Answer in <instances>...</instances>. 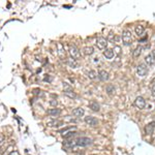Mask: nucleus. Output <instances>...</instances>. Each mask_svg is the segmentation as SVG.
Returning <instances> with one entry per match:
<instances>
[{
	"label": "nucleus",
	"instance_id": "obj_1",
	"mask_svg": "<svg viewBox=\"0 0 155 155\" xmlns=\"http://www.w3.org/2000/svg\"><path fill=\"white\" fill-rule=\"evenodd\" d=\"M122 41L124 46H130L132 44V34L130 30L125 29L122 32Z\"/></svg>",
	"mask_w": 155,
	"mask_h": 155
},
{
	"label": "nucleus",
	"instance_id": "obj_2",
	"mask_svg": "<svg viewBox=\"0 0 155 155\" xmlns=\"http://www.w3.org/2000/svg\"><path fill=\"white\" fill-rule=\"evenodd\" d=\"M68 52H69L71 58L77 60V61H78L79 59H81V53H80V50L78 49L76 46H69V50H68Z\"/></svg>",
	"mask_w": 155,
	"mask_h": 155
},
{
	"label": "nucleus",
	"instance_id": "obj_3",
	"mask_svg": "<svg viewBox=\"0 0 155 155\" xmlns=\"http://www.w3.org/2000/svg\"><path fill=\"white\" fill-rule=\"evenodd\" d=\"M91 144H92V140L87 138V136H82V138L77 140V145L81 146V147H87Z\"/></svg>",
	"mask_w": 155,
	"mask_h": 155
},
{
	"label": "nucleus",
	"instance_id": "obj_4",
	"mask_svg": "<svg viewBox=\"0 0 155 155\" xmlns=\"http://www.w3.org/2000/svg\"><path fill=\"white\" fill-rule=\"evenodd\" d=\"M148 71H149L148 66L146 65V64H144V63L139 64L138 67H136V74H138V76H140V77H145L148 74Z\"/></svg>",
	"mask_w": 155,
	"mask_h": 155
},
{
	"label": "nucleus",
	"instance_id": "obj_5",
	"mask_svg": "<svg viewBox=\"0 0 155 155\" xmlns=\"http://www.w3.org/2000/svg\"><path fill=\"white\" fill-rule=\"evenodd\" d=\"M134 106L139 110L145 109V106H146V100H145L142 96H138V97L136 98V100H134Z\"/></svg>",
	"mask_w": 155,
	"mask_h": 155
},
{
	"label": "nucleus",
	"instance_id": "obj_6",
	"mask_svg": "<svg viewBox=\"0 0 155 155\" xmlns=\"http://www.w3.org/2000/svg\"><path fill=\"white\" fill-rule=\"evenodd\" d=\"M96 46L98 49L100 50H106V46H108V39H106L104 37H98L96 41Z\"/></svg>",
	"mask_w": 155,
	"mask_h": 155
},
{
	"label": "nucleus",
	"instance_id": "obj_7",
	"mask_svg": "<svg viewBox=\"0 0 155 155\" xmlns=\"http://www.w3.org/2000/svg\"><path fill=\"white\" fill-rule=\"evenodd\" d=\"M85 122L87 123L88 125L94 127L98 124V120L93 116H88V117H85Z\"/></svg>",
	"mask_w": 155,
	"mask_h": 155
},
{
	"label": "nucleus",
	"instance_id": "obj_8",
	"mask_svg": "<svg viewBox=\"0 0 155 155\" xmlns=\"http://www.w3.org/2000/svg\"><path fill=\"white\" fill-rule=\"evenodd\" d=\"M154 129H155V121L148 123L147 125L145 126V132H146V134H152Z\"/></svg>",
	"mask_w": 155,
	"mask_h": 155
},
{
	"label": "nucleus",
	"instance_id": "obj_9",
	"mask_svg": "<svg viewBox=\"0 0 155 155\" xmlns=\"http://www.w3.org/2000/svg\"><path fill=\"white\" fill-rule=\"evenodd\" d=\"M57 48H58V55L61 59L65 58V50H64V47L61 43H58L57 44Z\"/></svg>",
	"mask_w": 155,
	"mask_h": 155
},
{
	"label": "nucleus",
	"instance_id": "obj_10",
	"mask_svg": "<svg viewBox=\"0 0 155 155\" xmlns=\"http://www.w3.org/2000/svg\"><path fill=\"white\" fill-rule=\"evenodd\" d=\"M98 78H99V80L102 82H106L109 80V73L106 71H100L99 73H98Z\"/></svg>",
	"mask_w": 155,
	"mask_h": 155
},
{
	"label": "nucleus",
	"instance_id": "obj_11",
	"mask_svg": "<svg viewBox=\"0 0 155 155\" xmlns=\"http://www.w3.org/2000/svg\"><path fill=\"white\" fill-rule=\"evenodd\" d=\"M47 113H48V115H50V116H53V117H57V116H59V115L61 114V110L57 109V108H54V109L48 110V111H47Z\"/></svg>",
	"mask_w": 155,
	"mask_h": 155
},
{
	"label": "nucleus",
	"instance_id": "obj_12",
	"mask_svg": "<svg viewBox=\"0 0 155 155\" xmlns=\"http://www.w3.org/2000/svg\"><path fill=\"white\" fill-rule=\"evenodd\" d=\"M89 108L94 112H98L99 110H100V106H99V103H98L97 101H95V100L90 101V102H89Z\"/></svg>",
	"mask_w": 155,
	"mask_h": 155
},
{
	"label": "nucleus",
	"instance_id": "obj_13",
	"mask_svg": "<svg viewBox=\"0 0 155 155\" xmlns=\"http://www.w3.org/2000/svg\"><path fill=\"white\" fill-rule=\"evenodd\" d=\"M66 63H67L68 66H71V67H73V68L79 67V63H78V61L73 59V58H67V59H66Z\"/></svg>",
	"mask_w": 155,
	"mask_h": 155
},
{
	"label": "nucleus",
	"instance_id": "obj_14",
	"mask_svg": "<svg viewBox=\"0 0 155 155\" xmlns=\"http://www.w3.org/2000/svg\"><path fill=\"white\" fill-rule=\"evenodd\" d=\"M84 110L82 109V108H77V109H75V110H73V115H74L75 117H78V118H80V117H82L83 115H84Z\"/></svg>",
	"mask_w": 155,
	"mask_h": 155
},
{
	"label": "nucleus",
	"instance_id": "obj_15",
	"mask_svg": "<svg viewBox=\"0 0 155 155\" xmlns=\"http://www.w3.org/2000/svg\"><path fill=\"white\" fill-rule=\"evenodd\" d=\"M76 146H78V145H77V140H73V141H68L64 143L65 149H73V148L76 147Z\"/></svg>",
	"mask_w": 155,
	"mask_h": 155
},
{
	"label": "nucleus",
	"instance_id": "obj_16",
	"mask_svg": "<svg viewBox=\"0 0 155 155\" xmlns=\"http://www.w3.org/2000/svg\"><path fill=\"white\" fill-rule=\"evenodd\" d=\"M103 56L106 59H112L114 57V51L112 49H106V51H103Z\"/></svg>",
	"mask_w": 155,
	"mask_h": 155
},
{
	"label": "nucleus",
	"instance_id": "obj_17",
	"mask_svg": "<svg viewBox=\"0 0 155 155\" xmlns=\"http://www.w3.org/2000/svg\"><path fill=\"white\" fill-rule=\"evenodd\" d=\"M134 31H136V34L138 36H142L143 34H144V31H145V29H144V27L142 26V25H138V26H136V28H134Z\"/></svg>",
	"mask_w": 155,
	"mask_h": 155
},
{
	"label": "nucleus",
	"instance_id": "obj_18",
	"mask_svg": "<svg viewBox=\"0 0 155 155\" xmlns=\"http://www.w3.org/2000/svg\"><path fill=\"white\" fill-rule=\"evenodd\" d=\"M106 93H108L109 95H114V94H115V91H116V89H115L114 85L109 84V85H106Z\"/></svg>",
	"mask_w": 155,
	"mask_h": 155
},
{
	"label": "nucleus",
	"instance_id": "obj_19",
	"mask_svg": "<svg viewBox=\"0 0 155 155\" xmlns=\"http://www.w3.org/2000/svg\"><path fill=\"white\" fill-rule=\"evenodd\" d=\"M83 51H84V54L87 55V56H90V55H92L94 53V49L92 47H85Z\"/></svg>",
	"mask_w": 155,
	"mask_h": 155
},
{
	"label": "nucleus",
	"instance_id": "obj_20",
	"mask_svg": "<svg viewBox=\"0 0 155 155\" xmlns=\"http://www.w3.org/2000/svg\"><path fill=\"white\" fill-rule=\"evenodd\" d=\"M61 124H62V122L59 121V120H54V121L48 122V125L51 126V127H58V126H60Z\"/></svg>",
	"mask_w": 155,
	"mask_h": 155
},
{
	"label": "nucleus",
	"instance_id": "obj_21",
	"mask_svg": "<svg viewBox=\"0 0 155 155\" xmlns=\"http://www.w3.org/2000/svg\"><path fill=\"white\" fill-rule=\"evenodd\" d=\"M142 51H143V48H142L141 46H139V47H138V48H136V50H134V51H133V53H132L133 57H134V58L140 57V55H141Z\"/></svg>",
	"mask_w": 155,
	"mask_h": 155
},
{
	"label": "nucleus",
	"instance_id": "obj_22",
	"mask_svg": "<svg viewBox=\"0 0 155 155\" xmlns=\"http://www.w3.org/2000/svg\"><path fill=\"white\" fill-rule=\"evenodd\" d=\"M64 95H66L67 97L74 99V98L77 97V94L73 91V90H69V91H64Z\"/></svg>",
	"mask_w": 155,
	"mask_h": 155
},
{
	"label": "nucleus",
	"instance_id": "obj_23",
	"mask_svg": "<svg viewBox=\"0 0 155 155\" xmlns=\"http://www.w3.org/2000/svg\"><path fill=\"white\" fill-rule=\"evenodd\" d=\"M145 62L147 63V65H153V64H154V62H153V58H152V56H151V54L147 55V56L145 57Z\"/></svg>",
	"mask_w": 155,
	"mask_h": 155
},
{
	"label": "nucleus",
	"instance_id": "obj_24",
	"mask_svg": "<svg viewBox=\"0 0 155 155\" xmlns=\"http://www.w3.org/2000/svg\"><path fill=\"white\" fill-rule=\"evenodd\" d=\"M87 77L90 80H95L96 77H97V74H96L95 71H88V74H87Z\"/></svg>",
	"mask_w": 155,
	"mask_h": 155
},
{
	"label": "nucleus",
	"instance_id": "obj_25",
	"mask_svg": "<svg viewBox=\"0 0 155 155\" xmlns=\"http://www.w3.org/2000/svg\"><path fill=\"white\" fill-rule=\"evenodd\" d=\"M77 128L75 127V126H69V127H66L64 128V129H62V130H60V132L62 133V136L63 134H65V133L69 132V131H73V130H76Z\"/></svg>",
	"mask_w": 155,
	"mask_h": 155
},
{
	"label": "nucleus",
	"instance_id": "obj_26",
	"mask_svg": "<svg viewBox=\"0 0 155 155\" xmlns=\"http://www.w3.org/2000/svg\"><path fill=\"white\" fill-rule=\"evenodd\" d=\"M77 134V131L76 130H73V131H69V132L65 133V134H63V138L64 139H69V138H73V136H75Z\"/></svg>",
	"mask_w": 155,
	"mask_h": 155
},
{
	"label": "nucleus",
	"instance_id": "obj_27",
	"mask_svg": "<svg viewBox=\"0 0 155 155\" xmlns=\"http://www.w3.org/2000/svg\"><path fill=\"white\" fill-rule=\"evenodd\" d=\"M4 144H5V136H4V134L0 133V151H1Z\"/></svg>",
	"mask_w": 155,
	"mask_h": 155
},
{
	"label": "nucleus",
	"instance_id": "obj_28",
	"mask_svg": "<svg viewBox=\"0 0 155 155\" xmlns=\"http://www.w3.org/2000/svg\"><path fill=\"white\" fill-rule=\"evenodd\" d=\"M8 155H20V153H19V151L18 150H14V151H11V153Z\"/></svg>",
	"mask_w": 155,
	"mask_h": 155
},
{
	"label": "nucleus",
	"instance_id": "obj_29",
	"mask_svg": "<svg viewBox=\"0 0 155 155\" xmlns=\"http://www.w3.org/2000/svg\"><path fill=\"white\" fill-rule=\"evenodd\" d=\"M151 93H152L153 96H155V83L152 85V87H151Z\"/></svg>",
	"mask_w": 155,
	"mask_h": 155
},
{
	"label": "nucleus",
	"instance_id": "obj_30",
	"mask_svg": "<svg viewBox=\"0 0 155 155\" xmlns=\"http://www.w3.org/2000/svg\"><path fill=\"white\" fill-rule=\"evenodd\" d=\"M50 104L56 108V106H57V100H51V101H50Z\"/></svg>",
	"mask_w": 155,
	"mask_h": 155
},
{
	"label": "nucleus",
	"instance_id": "obj_31",
	"mask_svg": "<svg viewBox=\"0 0 155 155\" xmlns=\"http://www.w3.org/2000/svg\"><path fill=\"white\" fill-rule=\"evenodd\" d=\"M151 56H152L153 62H154V64H155V50H153V51L151 52Z\"/></svg>",
	"mask_w": 155,
	"mask_h": 155
},
{
	"label": "nucleus",
	"instance_id": "obj_32",
	"mask_svg": "<svg viewBox=\"0 0 155 155\" xmlns=\"http://www.w3.org/2000/svg\"><path fill=\"white\" fill-rule=\"evenodd\" d=\"M92 155H95V154H92Z\"/></svg>",
	"mask_w": 155,
	"mask_h": 155
}]
</instances>
